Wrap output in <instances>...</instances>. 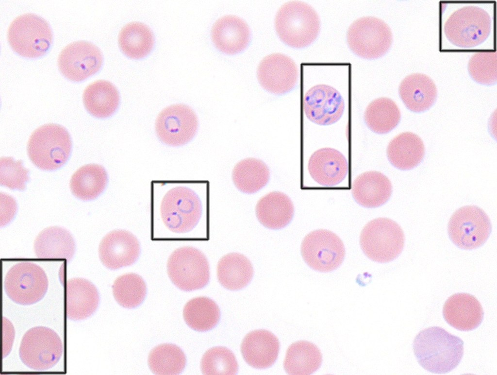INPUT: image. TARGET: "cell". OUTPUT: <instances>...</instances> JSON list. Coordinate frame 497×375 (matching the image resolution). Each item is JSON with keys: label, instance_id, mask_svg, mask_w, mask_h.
<instances>
[{"label": "cell", "instance_id": "obj_13", "mask_svg": "<svg viewBox=\"0 0 497 375\" xmlns=\"http://www.w3.org/2000/svg\"><path fill=\"white\" fill-rule=\"evenodd\" d=\"M300 252L306 264L321 273L336 270L343 263L346 254L341 239L332 232L322 229L312 231L304 238Z\"/></svg>", "mask_w": 497, "mask_h": 375}, {"label": "cell", "instance_id": "obj_20", "mask_svg": "<svg viewBox=\"0 0 497 375\" xmlns=\"http://www.w3.org/2000/svg\"><path fill=\"white\" fill-rule=\"evenodd\" d=\"M443 315L445 320L452 327L458 330L468 331L480 326L484 312L475 297L466 293H457L446 300Z\"/></svg>", "mask_w": 497, "mask_h": 375}, {"label": "cell", "instance_id": "obj_28", "mask_svg": "<svg viewBox=\"0 0 497 375\" xmlns=\"http://www.w3.org/2000/svg\"><path fill=\"white\" fill-rule=\"evenodd\" d=\"M76 249L75 240L65 228L51 226L42 230L34 243V250L40 258H65L70 260Z\"/></svg>", "mask_w": 497, "mask_h": 375}, {"label": "cell", "instance_id": "obj_31", "mask_svg": "<svg viewBox=\"0 0 497 375\" xmlns=\"http://www.w3.org/2000/svg\"><path fill=\"white\" fill-rule=\"evenodd\" d=\"M108 175L105 169L98 164H88L80 168L72 176L70 187L72 194L83 200H92L105 189Z\"/></svg>", "mask_w": 497, "mask_h": 375}, {"label": "cell", "instance_id": "obj_7", "mask_svg": "<svg viewBox=\"0 0 497 375\" xmlns=\"http://www.w3.org/2000/svg\"><path fill=\"white\" fill-rule=\"evenodd\" d=\"M347 40L350 50L358 56L368 60L384 56L390 50L393 34L389 26L374 17L355 20L349 27Z\"/></svg>", "mask_w": 497, "mask_h": 375}, {"label": "cell", "instance_id": "obj_30", "mask_svg": "<svg viewBox=\"0 0 497 375\" xmlns=\"http://www.w3.org/2000/svg\"><path fill=\"white\" fill-rule=\"evenodd\" d=\"M254 273L252 265L244 255L231 253L222 256L217 266L219 283L225 289L237 290L246 287Z\"/></svg>", "mask_w": 497, "mask_h": 375}, {"label": "cell", "instance_id": "obj_9", "mask_svg": "<svg viewBox=\"0 0 497 375\" xmlns=\"http://www.w3.org/2000/svg\"><path fill=\"white\" fill-rule=\"evenodd\" d=\"M167 272L172 282L182 290L190 291L205 287L210 280V268L205 255L191 246L180 247L169 256Z\"/></svg>", "mask_w": 497, "mask_h": 375}, {"label": "cell", "instance_id": "obj_8", "mask_svg": "<svg viewBox=\"0 0 497 375\" xmlns=\"http://www.w3.org/2000/svg\"><path fill=\"white\" fill-rule=\"evenodd\" d=\"M63 353V345L58 335L51 329L35 326L23 335L19 348V356L27 367L45 371L54 366Z\"/></svg>", "mask_w": 497, "mask_h": 375}, {"label": "cell", "instance_id": "obj_11", "mask_svg": "<svg viewBox=\"0 0 497 375\" xmlns=\"http://www.w3.org/2000/svg\"><path fill=\"white\" fill-rule=\"evenodd\" d=\"M48 288L47 275L38 265L21 262L13 266L7 273L4 289L7 296L15 303L31 305L40 301Z\"/></svg>", "mask_w": 497, "mask_h": 375}, {"label": "cell", "instance_id": "obj_21", "mask_svg": "<svg viewBox=\"0 0 497 375\" xmlns=\"http://www.w3.org/2000/svg\"><path fill=\"white\" fill-rule=\"evenodd\" d=\"M250 36V31L246 22L233 15L218 19L211 30V38L215 47L228 55L243 51L248 46Z\"/></svg>", "mask_w": 497, "mask_h": 375}, {"label": "cell", "instance_id": "obj_18", "mask_svg": "<svg viewBox=\"0 0 497 375\" xmlns=\"http://www.w3.org/2000/svg\"><path fill=\"white\" fill-rule=\"evenodd\" d=\"M141 252L136 237L128 231L113 230L102 239L99 255L102 263L110 270H117L134 264Z\"/></svg>", "mask_w": 497, "mask_h": 375}, {"label": "cell", "instance_id": "obj_10", "mask_svg": "<svg viewBox=\"0 0 497 375\" xmlns=\"http://www.w3.org/2000/svg\"><path fill=\"white\" fill-rule=\"evenodd\" d=\"M202 210L200 200L196 193L182 186L172 188L166 194L160 209L166 226L178 233L193 230L200 220Z\"/></svg>", "mask_w": 497, "mask_h": 375}, {"label": "cell", "instance_id": "obj_23", "mask_svg": "<svg viewBox=\"0 0 497 375\" xmlns=\"http://www.w3.org/2000/svg\"><path fill=\"white\" fill-rule=\"evenodd\" d=\"M351 193L360 205L366 208L380 207L389 200L392 185L389 178L377 171H368L359 175L353 181Z\"/></svg>", "mask_w": 497, "mask_h": 375}, {"label": "cell", "instance_id": "obj_42", "mask_svg": "<svg viewBox=\"0 0 497 375\" xmlns=\"http://www.w3.org/2000/svg\"><path fill=\"white\" fill-rule=\"evenodd\" d=\"M17 211V204L15 200L8 196L4 195L3 204L1 203V222L0 225H5L14 218Z\"/></svg>", "mask_w": 497, "mask_h": 375}, {"label": "cell", "instance_id": "obj_12", "mask_svg": "<svg viewBox=\"0 0 497 375\" xmlns=\"http://www.w3.org/2000/svg\"><path fill=\"white\" fill-rule=\"evenodd\" d=\"M492 231L490 218L476 205L463 206L455 211L448 223V234L459 248L473 250L485 243Z\"/></svg>", "mask_w": 497, "mask_h": 375}, {"label": "cell", "instance_id": "obj_29", "mask_svg": "<svg viewBox=\"0 0 497 375\" xmlns=\"http://www.w3.org/2000/svg\"><path fill=\"white\" fill-rule=\"evenodd\" d=\"M83 102L86 110L93 116L105 119L112 116L120 102L116 86L106 80L96 81L85 89Z\"/></svg>", "mask_w": 497, "mask_h": 375}, {"label": "cell", "instance_id": "obj_25", "mask_svg": "<svg viewBox=\"0 0 497 375\" xmlns=\"http://www.w3.org/2000/svg\"><path fill=\"white\" fill-rule=\"evenodd\" d=\"M398 93L406 107L410 111L420 113L430 109L435 103L437 90L428 76L415 73L406 76L401 82Z\"/></svg>", "mask_w": 497, "mask_h": 375}, {"label": "cell", "instance_id": "obj_1", "mask_svg": "<svg viewBox=\"0 0 497 375\" xmlns=\"http://www.w3.org/2000/svg\"><path fill=\"white\" fill-rule=\"evenodd\" d=\"M413 346L418 363L434 374L450 372L458 365L464 355L462 340L439 326L421 331Z\"/></svg>", "mask_w": 497, "mask_h": 375}, {"label": "cell", "instance_id": "obj_2", "mask_svg": "<svg viewBox=\"0 0 497 375\" xmlns=\"http://www.w3.org/2000/svg\"><path fill=\"white\" fill-rule=\"evenodd\" d=\"M275 28L284 44L300 49L309 46L317 38L320 21L317 12L309 4L291 1L279 9L275 17Z\"/></svg>", "mask_w": 497, "mask_h": 375}, {"label": "cell", "instance_id": "obj_19", "mask_svg": "<svg viewBox=\"0 0 497 375\" xmlns=\"http://www.w3.org/2000/svg\"><path fill=\"white\" fill-rule=\"evenodd\" d=\"M308 169L312 178L324 187H333L342 182L348 171V161L338 150L323 148L310 156Z\"/></svg>", "mask_w": 497, "mask_h": 375}, {"label": "cell", "instance_id": "obj_43", "mask_svg": "<svg viewBox=\"0 0 497 375\" xmlns=\"http://www.w3.org/2000/svg\"><path fill=\"white\" fill-rule=\"evenodd\" d=\"M3 341H2V358L5 357L10 351L11 346L14 337V328L9 322L8 328L6 327V324L3 318Z\"/></svg>", "mask_w": 497, "mask_h": 375}, {"label": "cell", "instance_id": "obj_17", "mask_svg": "<svg viewBox=\"0 0 497 375\" xmlns=\"http://www.w3.org/2000/svg\"><path fill=\"white\" fill-rule=\"evenodd\" d=\"M303 109L306 117L320 125H328L338 121L345 109L344 100L333 87L324 84L310 88L303 99Z\"/></svg>", "mask_w": 497, "mask_h": 375}, {"label": "cell", "instance_id": "obj_32", "mask_svg": "<svg viewBox=\"0 0 497 375\" xmlns=\"http://www.w3.org/2000/svg\"><path fill=\"white\" fill-rule=\"evenodd\" d=\"M322 356L314 343L301 341L292 343L288 348L283 366L289 375H311L320 367Z\"/></svg>", "mask_w": 497, "mask_h": 375}, {"label": "cell", "instance_id": "obj_36", "mask_svg": "<svg viewBox=\"0 0 497 375\" xmlns=\"http://www.w3.org/2000/svg\"><path fill=\"white\" fill-rule=\"evenodd\" d=\"M183 318L192 329L200 332L215 327L220 316L217 305L207 297H198L188 301L183 310Z\"/></svg>", "mask_w": 497, "mask_h": 375}, {"label": "cell", "instance_id": "obj_26", "mask_svg": "<svg viewBox=\"0 0 497 375\" xmlns=\"http://www.w3.org/2000/svg\"><path fill=\"white\" fill-rule=\"evenodd\" d=\"M259 222L270 229L278 230L288 225L294 215V206L291 199L280 191L270 192L262 197L256 206Z\"/></svg>", "mask_w": 497, "mask_h": 375}, {"label": "cell", "instance_id": "obj_16", "mask_svg": "<svg viewBox=\"0 0 497 375\" xmlns=\"http://www.w3.org/2000/svg\"><path fill=\"white\" fill-rule=\"evenodd\" d=\"M257 74L262 87L276 95H283L293 90L298 77L295 62L289 56L280 53L265 56L258 66Z\"/></svg>", "mask_w": 497, "mask_h": 375}, {"label": "cell", "instance_id": "obj_34", "mask_svg": "<svg viewBox=\"0 0 497 375\" xmlns=\"http://www.w3.org/2000/svg\"><path fill=\"white\" fill-rule=\"evenodd\" d=\"M401 113L391 99L381 97L371 102L365 109L364 119L368 128L375 133L384 134L393 130L399 123Z\"/></svg>", "mask_w": 497, "mask_h": 375}, {"label": "cell", "instance_id": "obj_39", "mask_svg": "<svg viewBox=\"0 0 497 375\" xmlns=\"http://www.w3.org/2000/svg\"><path fill=\"white\" fill-rule=\"evenodd\" d=\"M200 368L204 375H235L238 365L232 351L217 346L205 353L201 360Z\"/></svg>", "mask_w": 497, "mask_h": 375}, {"label": "cell", "instance_id": "obj_35", "mask_svg": "<svg viewBox=\"0 0 497 375\" xmlns=\"http://www.w3.org/2000/svg\"><path fill=\"white\" fill-rule=\"evenodd\" d=\"M154 42L151 30L140 22L126 25L118 36L120 49L126 56L133 59H140L148 55L153 48Z\"/></svg>", "mask_w": 497, "mask_h": 375}, {"label": "cell", "instance_id": "obj_41", "mask_svg": "<svg viewBox=\"0 0 497 375\" xmlns=\"http://www.w3.org/2000/svg\"><path fill=\"white\" fill-rule=\"evenodd\" d=\"M29 171L25 169L22 160L15 161L12 157H4L0 160V184L11 189L23 190L29 180Z\"/></svg>", "mask_w": 497, "mask_h": 375}, {"label": "cell", "instance_id": "obj_24", "mask_svg": "<svg viewBox=\"0 0 497 375\" xmlns=\"http://www.w3.org/2000/svg\"><path fill=\"white\" fill-rule=\"evenodd\" d=\"M279 349L277 338L271 332L263 329L248 334L241 346L244 360L256 369H265L273 365L277 359Z\"/></svg>", "mask_w": 497, "mask_h": 375}, {"label": "cell", "instance_id": "obj_15", "mask_svg": "<svg viewBox=\"0 0 497 375\" xmlns=\"http://www.w3.org/2000/svg\"><path fill=\"white\" fill-rule=\"evenodd\" d=\"M103 63L100 50L93 43L78 41L67 45L60 52L58 66L67 79L83 81L97 73Z\"/></svg>", "mask_w": 497, "mask_h": 375}, {"label": "cell", "instance_id": "obj_14", "mask_svg": "<svg viewBox=\"0 0 497 375\" xmlns=\"http://www.w3.org/2000/svg\"><path fill=\"white\" fill-rule=\"evenodd\" d=\"M199 120L189 106L176 104L164 108L155 121V132L159 140L170 146H183L196 136Z\"/></svg>", "mask_w": 497, "mask_h": 375}, {"label": "cell", "instance_id": "obj_37", "mask_svg": "<svg viewBox=\"0 0 497 375\" xmlns=\"http://www.w3.org/2000/svg\"><path fill=\"white\" fill-rule=\"evenodd\" d=\"M186 363L185 355L178 346L164 343L154 347L150 352L148 364L155 375H179Z\"/></svg>", "mask_w": 497, "mask_h": 375}, {"label": "cell", "instance_id": "obj_5", "mask_svg": "<svg viewBox=\"0 0 497 375\" xmlns=\"http://www.w3.org/2000/svg\"><path fill=\"white\" fill-rule=\"evenodd\" d=\"M8 41L12 50L28 58L44 55L52 42V33L48 22L33 14H25L15 19L8 30Z\"/></svg>", "mask_w": 497, "mask_h": 375}, {"label": "cell", "instance_id": "obj_3", "mask_svg": "<svg viewBox=\"0 0 497 375\" xmlns=\"http://www.w3.org/2000/svg\"><path fill=\"white\" fill-rule=\"evenodd\" d=\"M70 135L63 126L56 124L44 125L36 129L28 143L29 158L38 168L54 170L64 165L71 152Z\"/></svg>", "mask_w": 497, "mask_h": 375}, {"label": "cell", "instance_id": "obj_4", "mask_svg": "<svg viewBox=\"0 0 497 375\" xmlns=\"http://www.w3.org/2000/svg\"><path fill=\"white\" fill-rule=\"evenodd\" d=\"M404 242V234L400 225L387 218L369 221L360 237V247L365 256L381 263L397 258L403 250Z\"/></svg>", "mask_w": 497, "mask_h": 375}, {"label": "cell", "instance_id": "obj_40", "mask_svg": "<svg viewBox=\"0 0 497 375\" xmlns=\"http://www.w3.org/2000/svg\"><path fill=\"white\" fill-rule=\"evenodd\" d=\"M496 51H480L473 54L468 63L467 69L471 78L476 83L492 85L497 81Z\"/></svg>", "mask_w": 497, "mask_h": 375}, {"label": "cell", "instance_id": "obj_27", "mask_svg": "<svg viewBox=\"0 0 497 375\" xmlns=\"http://www.w3.org/2000/svg\"><path fill=\"white\" fill-rule=\"evenodd\" d=\"M425 151L420 137L413 133L406 132L390 141L386 153L388 160L394 167L406 170L414 169L421 162Z\"/></svg>", "mask_w": 497, "mask_h": 375}, {"label": "cell", "instance_id": "obj_38", "mask_svg": "<svg viewBox=\"0 0 497 375\" xmlns=\"http://www.w3.org/2000/svg\"><path fill=\"white\" fill-rule=\"evenodd\" d=\"M113 293L121 306L133 308L139 306L147 294L146 284L137 274L129 273L118 277L112 286Z\"/></svg>", "mask_w": 497, "mask_h": 375}, {"label": "cell", "instance_id": "obj_6", "mask_svg": "<svg viewBox=\"0 0 497 375\" xmlns=\"http://www.w3.org/2000/svg\"><path fill=\"white\" fill-rule=\"evenodd\" d=\"M491 19L483 9L466 6L454 11L447 18L444 32L448 40L462 48H472L484 42L490 35Z\"/></svg>", "mask_w": 497, "mask_h": 375}, {"label": "cell", "instance_id": "obj_22", "mask_svg": "<svg viewBox=\"0 0 497 375\" xmlns=\"http://www.w3.org/2000/svg\"><path fill=\"white\" fill-rule=\"evenodd\" d=\"M66 314L68 319L77 321L91 316L97 309L99 295L90 281L80 277L67 280L66 288Z\"/></svg>", "mask_w": 497, "mask_h": 375}, {"label": "cell", "instance_id": "obj_33", "mask_svg": "<svg viewBox=\"0 0 497 375\" xmlns=\"http://www.w3.org/2000/svg\"><path fill=\"white\" fill-rule=\"evenodd\" d=\"M270 170L262 160L247 158L238 162L232 172V179L236 188L247 194L255 193L268 183Z\"/></svg>", "mask_w": 497, "mask_h": 375}]
</instances>
